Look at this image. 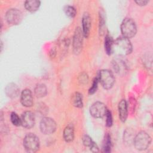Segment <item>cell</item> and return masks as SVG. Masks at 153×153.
I'll return each instance as SVG.
<instances>
[{"label":"cell","instance_id":"obj_13","mask_svg":"<svg viewBox=\"0 0 153 153\" xmlns=\"http://www.w3.org/2000/svg\"><path fill=\"white\" fill-rule=\"evenodd\" d=\"M118 112L119 117L122 122H125L128 115L127 103L126 100H121L118 104Z\"/></svg>","mask_w":153,"mask_h":153},{"label":"cell","instance_id":"obj_7","mask_svg":"<svg viewBox=\"0 0 153 153\" xmlns=\"http://www.w3.org/2000/svg\"><path fill=\"white\" fill-rule=\"evenodd\" d=\"M107 111L105 105L100 102H94L90 108L91 115L96 118H100L105 116Z\"/></svg>","mask_w":153,"mask_h":153},{"label":"cell","instance_id":"obj_17","mask_svg":"<svg viewBox=\"0 0 153 153\" xmlns=\"http://www.w3.org/2000/svg\"><path fill=\"white\" fill-rule=\"evenodd\" d=\"M41 2L38 0H28L25 2V7L26 9L31 13L37 11L39 8Z\"/></svg>","mask_w":153,"mask_h":153},{"label":"cell","instance_id":"obj_19","mask_svg":"<svg viewBox=\"0 0 153 153\" xmlns=\"http://www.w3.org/2000/svg\"><path fill=\"white\" fill-rule=\"evenodd\" d=\"M113 44L114 40L112 37L107 35L105 39V50L108 55H110L112 53Z\"/></svg>","mask_w":153,"mask_h":153},{"label":"cell","instance_id":"obj_22","mask_svg":"<svg viewBox=\"0 0 153 153\" xmlns=\"http://www.w3.org/2000/svg\"><path fill=\"white\" fill-rule=\"evenodd\" d=\"M111 137L109 134H106L104 138L103 144V151L104 152H111Z\"/></svg>","mask_w":153,"mask_h":153},{"label":"cell","instance_id":"obj_27","mask_svg":"<svg viewBox=\"0 0 153 153\" xmlns=\"http://www.w3.org/2000/svg\"><path fill=\"white\" fill-rule=\"evenodd\" d=\"M135 2L140 6H143L147 4V3L148 2V1L146 0H139V1H136Z\"/></svg>","mask_w":153,"mask_h":153},{"label":"cell","instance_id":"obj_2","mask_svg":"<svg viewBox=\"0 0 153 153\" xmlns=\"http://www.w3.org/2000/svg\"><path fill=\"white\" fill-rule=\"evenodd\" d=\"M151 142V138L150 136L144 131L139 132L134 137L133 140L134 146L139 151L146 149L149 146Z\"/></svg>","mask_w":153,"mask_h":153},{"label":"cell","instance_id":"obj_16","mask_svg":"<svg viewBox=\"0 0 153 153\" xmlns=\"http://www.w3.org/2000/svg\"><path fill=\"white\" fill-rule=\"evenodd\" d=\"M63 138L67 142H71L74 138V128L72 124L68 125L63 131Z\"/></svg>","mask_w":153,"mask_h":153},{"label":"cell","instance_id":"obj_26","mask_svg":"<svg viewBox=\"0 0 153 153\" xmlns=\"http://www.w3.org/2000/svg\"><path fill=\"white\" fill-rule=\"evenodd\" d=\"M106 124L108 127H111L112 125V117L111 114V112L108 109L106 113Z\"/></svg>","mask_w":153,"mask_h":153},{"label":"cell","instance_id":"obj_1","mask_svg":"<svg viewBox=\"0 0 153 153\" xmlns=\"http://www.w3.org/2000/svg\"><path fill=\"white\" fill-rule=\"evenodd\" d=\"M132 51V45L129 39L122 36L114 41L112 53L119 56H125Z\"/></svg>","mask_w":153,"mask_h":153},{"label":"cell","instance_id":"obj_18","mask_svg":"<svg viewBox=\"0 0 153 153\" xmlns=\"http://www.w3.org/2000/svg\"><path fill=\"white\" fill-rule=\"evenodd\" d=\"M114 68L116 72L118 74H124L126 71V65L124 61L121 59H117L114 62Z\"/></svg>","mask_w":153,"mask_h":153},{"label":"cell","instance_id":"obj_4","mask_svg":"<svg viewBox=\"0 0 153 153\" xmlns=\"http://www.w3.org/2000/svg\"><path fill=\"white\" fill-rule=\"evenodd\" d=\"M23 146L27 152H35L39 148V138L33 133H28L23 139Z\"/></svg>","mask_w":153,"mask_h":153},{"label":"cell","instance_id":"obj_28","mask_svg":"<svg viewBox=\"0 0 153 153\" xmlns=\"http://www.w3.org/2000/svg\"><path fill=\"white\" fill-rule=\"evenodd\" d=\"M80 78H81V82H85V83L88 81V77L85 74H82L81 75V76H80Z\"/></svg>","mask_w":153,"mask_h":153},{"label":"cell","instance_id":"obj_11","mask_svg":"<svg viewBox=\"0 0 153 153\" xmlns=\"http://www.w3.org/2000/svg\"><path fill=\"white\" fill-rule=\"evenodd\" d=\"M20 101L23 106L30 107L33 105V97L32 92L29 89H25L22 91L20 95Z\"/></svg>","mask_w":153,"mask_h":153},{"label":"cell","instance_id":"obj_25","mask_svg":"<svg viewBox=\"0 0 153 153\" xmlns=\"http://www.w3.org/2000/svg\"><path fill=\"white\" fill-rule=\"evenodd\" d=\"M98 82H99V79L98 78H95L93 80V84L91 87H90V88L88 90V93L90 94H92L93 93H94L97 88V85H98Z\"/></svg>","mask_w":153,"mask_h":153},{"label":"cell","instance_id":"obj_10","mask_svg":"<svg viewBox=\"0 0 153 153\" xmlns=\"http://www.w3.org/2000/svg\"><path fill=\"white\" fill-rule=\"evenodd\" d=\"M21 125L26 128H30L35 124V116L30 111H26L21 117Z\"/></svg>","mask_w":153,"mask_h":153},{"label":"cell","instance_id":"obj_15","mask_svg":"<svg viewBox=\"0 0 153 153\" xmlns=\"http://www.w3.org/2000/svg\"><path fill=\"white\" fill-rule=\"evenodd\" d=\"M82 142L85 146L89 147L90 149L93 152H97L99 151L98 146L97 144L91 139V138L88 136L85 135L82 138Z\"/></svg>","mask_w":153,"mask_h":153},{"label":"cell","instance_id":"obj_12","mask_svg":"<svg viewBox=\"0 0 153 153\" xmlns=\"http://www.w3.org/2000/svg\"><path fill=\"white\" fill-rule=\"evenodd\" d=\"M91 27V18L88 13H85L82 19V32L84 37L88 36Z\"/></svg>","mask_w":153,"mask_h":153},{"label":"cell","instance_id":"obj_20","mask_svg":"<svg viewBox=\"0 0 153 153\" xmlns=\"http://www.w3.org/2000/svg\"><path fill=\"white\" fill-rule=\"evenodd\" d=\"M72 101V103H73L74 106L76 108H81L83 106L82 95L78 92L75 93L73 95Z\"/></svg>","mask_w":153,"mask_h":153},{"label":"cell","instance_id":"obj_3","mask_svg":"<svg viewBox=\"0 0 153 153\" xmlns=\"http://www.w3.org/2000/svg\"><path fill=\"white\" fill-rule=\"evenodd\" d=\"M121 31L123 36L130 39L135 36L137 28L135 22L130 18H126L121 25Z\"/></svg>","mask_w":153,"mask_h":153},{"label":"cell","instance_id":"obj_21","mask_svg":"<svg viewBox=\"0 0 153 153\" xmlns=\"http://www.w3.org/2000/svg\"><path fill=\"white\" fill-rule=\"evenodd\" d=\"M35 94L37 97H42L47 94V87L43 84H38L35 88Z\"/></svg>","mask_w":153,"mask_h":153},{"label":"cell","instance_id":"obj_14","mask_svg":"<svg viewBox=\"0 0 153 153\" xmlns=\"http://www.w3.org/2000/svg\"><path fill=\"white\" fill-rule=\"evenodd\" d=\"M18 86L14 83H10L5 87V93L7 96L10 98H15L17 97L20 93Z\"/></svg>","mask_w":153,"mask_h":153},{"label":"cell","instance_id":"obj_9","mask_svg":"<svg viewBox=\"0 0 153 153\" xmlns=\"http://www.w3.org/2000/svg\"><path fill=\"white\" fill-rule=\"evenodd\" d=\"M83 36L82 29L79 27L76 28L73 39V48L75 54H79L82 50Z\"/></svg>","mask_w":153,"mask_h":153},{"label":"cell","instance_id":"obj_8","mask_svg":"<svg viewBox=\"0 0 153 153\" xmlns=\"http://www.w3.org/2000/svg\"><path fill=\"white\" fill-rule=\"evenodd\" d=\"M5 19L10 25H19L22 20V13L17 9L11 8L8 10L6 13Z\"/></svg>","mask_w":153,"mask_h":153},{"label":"cell","instance_id":"obj_23","mask_svg":"<svg viewBox=\"0 0 153 153\" xmlns=\"http://www.w3.org/2000/svg\"><path fill=\"white\" fill-rule=\"evenodd\" d=\"M64 11L66 15L71 18L74 17L76 15V10L72 6H70V5L66 6L64 8Z\"/></svg>","mask_w":153,"mask_h":153},{"label":"cell","instance_id":"obj_5","mask_svg":"<svg viewBox=\"0 0 153 153\" xmlns=\"http://www.w3.org/2000/svg\"><path fill=\"white\" fill-rule=\"evenodd\" d=\"M98 79L105 89L111 88L115 82V78L112 72L108 69L101 70L99 74Z\"/></svg>","mask_w":153,"mask_h":153},{"label":"cell","instance_id":"obj_6","mask_svg":"<svg viewBox=\"0 0 153 153\" xmlns=\"http://www.w3.org/2000/svg\"><path fill=\"white\" fill-rule=\"evenodd\" d=\"M39 127L43 134H50L56 131L57 125L53 119L50 117H44L40 122Z\"/></svg>","mask_w":153,"mask_h":153},{"label":"cell","instance_id":"obj_24","mask_svg":"<svg viewBox=\"0 0 153 153\" xmlns=\"http://www.w3.org/2000/svg\"><path fill=\"white\" fill-rule=\"evenodd\" d=\"M10 119L12 124L15 126H19L21 125V118L15 112H12L10 115Z\"/></svg>","mask_w":153,"mask_h":153}]
</instances>
